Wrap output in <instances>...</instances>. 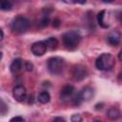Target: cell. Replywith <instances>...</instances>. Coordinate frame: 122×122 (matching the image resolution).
Segmentation results:
<instances>
[{
  "instance_id": "obj_1",
  "label": "cell",
  "mask_w": 122,
  "mask_h": 122,
  "mask_svg": "<svg viewBox=\"0 0 122 122\" xmlns=\"http://www.w3.org/2000/svg\"><path fill=\"white\" fill-rule=\"evenodd\" d=\"M114 65H115L114 57L108 52L100 54L95 61V67L99 71H110L114 67Z\"/></svg>"
},
{
  "instance_id": "obj_2",
  "label": "cell",
  "mask_w": 122,
  "mask_h": 122,
  "mask_svg": "<svg viewBox=\"0 0 122 122\" xmlns=\"http://www.w3.org/2000/svg\"><path fill=\"white\" fill-rule=\"evenodd\" d=\"M29 26H30V22L25 16L17 15L11 20L10 30L13 33L21 34V33H24L29 29Z\"/></svg>"
},
{
  "instance_id": "obj_3",
  "label": "cell",
  "mask_w": 122,
  "mask_h": 122,
  "mask_svg": "<svg viewBox=\"0 0 122 122\" xmlns=\"http://www.w3.org/2000/svg\"><path fill=\"white\" fill-rule=\"evenodd\" d=\"M62 40L67 49L73 50L78 46V44L81 40V36H80L79 32L76 30H69L63 34Z\"/></svg>"
},
{
  "instance_id": "obj_4",
  "label": "cell",
  "mask_w": 122,
  "mask_h": 122,
  "mask_svg": "<svg viewBox=\"0 0 122 122\" xmlns=\"http://www.w3.org/2000/svg\"><path fill=\"white\" fill-rule=\"evenodd\" d=\"M47 67L49 71L53 74V75H59L63 72L64 69H65V61L63 58L58 57V56H54V57H51L48 60L47 63Z\"/></svg>"
},
{
  "instance_id": "obj_5",
  "label": "cell",
  "mask_w": 122,
  "mask_h": 122,
  "mask_svg": "<svg viewBox=\"0 0 122 122\" xmlns=\"http://www.w3.org/2000/svg\"><path fill=\"white\" fill-rule=\"evenodd\" d=\"M94 95V90L92 87H85L82 91L72 98V103L75 106H79L82 102L91 100Z\"/></svg>"
},
{
  "instance_id": "obj_6",
  "label": "cell",
  "mask_w": 122,
  "mask_h": 122,
  "mask_svg": "<svg viewBox=\"0 0 122 122\" xmlns=\"http://www.w3.org/2000/svg\"><path fill=\"white\" fill-rule=\"evenodd\" d=\"M72 76L73 79L76 81H81L83 79H85L88 76V70L86 67L82 66V65H76L72 68Z\"/></svg>"
},
{
  "instance_id": "obj_7",
  "label": "cell",
  "mask_w": 122,
  "mask_h": 122,
  "mask_svg": "<svg viewBox=\"0 0 122 122\" xmlns=\"http://www.w3.org/2000/svg\"><path fill=\"white\" fill-rule=\"evenodd\" d=\"M121 37H122V34L118 30H112L107 34L106 40L109 45L117 46V45H119V43L121 41Z\"/></svg>"
},
{
  "instance_id": "obj_8",
  "label": "cell",
  "mask_w": 122,
  "mask_h": 122,
  "mask_svg": "<svg viewBox=\"0 0 122 122\" xmlns=\"http://www.w3.org/2000/svg\"><path fill=\"white\" fill-rule=\"evenodd\" d=\"M12 95H13L15 100H17L18 102H22L27 97V91H26L24 86L16 85L12 89Z\"/></svg>"
},
{
  "instance_id": "obj_9",
  "label": "cell",
  "mask_w": 122,
  "mask_h": 122,
  "mask_svg": "<svg viewBox=\"0 0 122 122\" xmlns=\"http://www.w3.org/2000/svg\"><path fill=\"white\" fill-rule=\"evenodd\" d=\"M48 48L45 43V41H38L32 44L31 46V52L35 56H42L43 54L46 53Z\"/></svg>"
},
{
  "instance_id": "obj_10",
  "label": "cell",
  "mask_w": 122,
  "mask_h": 122,
  "mask_svg": "<svg viewBox=\"0 0 122 122\" xmlns=\"http://www.w3.org/2000/svg\"><path fill=\"white\" fill-rule=\"evenodd\" d=\"M75 89L71 85H66L62 88L60 92V98L62 101H67V100H72V95L74 94Z\"/></svg>"
},
{
  "instance_id": "obj_11",
  "label": "cell",
  "mask_w": 122,
  "mask_h": 122,
  "mask_svg": "<svg viewBox=\"0 0 122 122\" xmlns=\"http://www.w3.org/2000/svg\"><path fill=\"white\" fill-rule=\"evenodd\" d=\"M22 68H24V62L21 58H15L10 66V70L12 74H17L22 70Z\"/></svg>"
},
{
  "instance_id": "obj_12",
  "label": "cell",
  "mask_w": 122,
  "mask_h": 122,
  "mask_svg": "<svg viewBox=\"0 0 122 122\" xmlns=\"http://www.w3.org/2000/svg\"><path fill=\"white\" fill-rule=\"evenodd\" d=\"M106 16H107V11L105 10H101L98 14H97V21H98V24L104 28V29H107L109 28L110 24H109V21L106 20Z\"/></svg>"
},
{
  "instance_id": "obj_13",
  "label": "cell",
  "mask_w": 122,
  "mask_h": 122,
  "mask_svg": "<svg viewBox=\"0 0 122 122\" xmlns=\"http://www.w3.org/2000/svg\"><path fill=\"white\" fill-rule=\"evenodd\" d=\"M107 115L110 119L112 120H116L120 117V112L116 107H112L109 109V111L107 112Z\"/></svg>"
},
{
  "instance_id": "obj_14",
  "label": "cell",
  "mask_w": 122,
  "mask_h": 122,
  "mask_svg": "<svg viewBox=\"0 0 122 122\" xmlns=\"http://www.w3.org/2000/svg\"><path fill=\"white\" fill-rule=\"evenodd\" d=\"M37 100H38L41 104H47V103H49L50 100H51V95H50V93H49L48 92H46V91L41 92H39V94H38V96H37Z\"/></svg>"
},
{
  "instance_id": "obj_15",
  "label": "cell",
  "mask_w": 122,
  "mask_h": 122,
  "mask_svg": "<svg viewBox=\"0 0 122 122\" xmlns=\"http://www.w3.org/2000/svg\"><path fill=\"white\" fill-rule=\"evenodd\" d=\"M45 43L47 45L48 50H51V51L55 50L57 48V46H58V41H57V39L55 37H50V38H48L47 40H45Z\"/></svg>"
},
{
  "instance_id": "obj_16",
  "label": "cell",
  "mask_w": 122,
  "mask_h": 122,
  "mask_svg": "<svg viewBox=\"0 0 122 122\" xmlns=\"http://www.w3.org/2000/svg\"><path fill=\"white\" fill-rule=\"evenodd\" d=\"M12 5V0H0V8L2 10H10Z\"/></svg>"
},
{
  "instance_id": "obj_17",
  "label": "cell",
  "mask_w": 122,
  "mask_h": 122,
  "mask_svg": "<svg viewBox=\"0 0 122 122\" xmlns=\"http://www.w3.org/2000/svg\"><path fill=\"white\" fill-rule=\"evenodd\" d=\"M49 23H50V17H49V14L46 13V14H44V15L42 16V18L40 19L38 25H39L40 27L44 28V27H47V26L49 25Z\"/></svg>"
},
{
  "instance_id": "obj_18",
  "label": "cell",
  "mask_w": 122,
  "mask_h": 122,
  "mask_svg": "<svg viewBox=\"0 0 122 122\" xmlns=\"http://www.w3.org/2000/svg\"><path fill=\"white\" fill-rule=\"evenodd\" d=\"M24 69L27 71H31L33 70V65L30 62V61H25L24 62Z\"/></svg>"
},
{
  "instance_id": "obj_19",
  "label": "cell",
  "mask_w": 122,
  "mask_h": 122,
  "mask_svg": "<svg viewBox=\"0 0 122 122\" xmlns=\"http://www.w3.org/2000/svg\"><path fill=\"white\" fill-rule=\"evenodd\" d=\"M65 3H68V4H85L86 3V0H64Z\"/></svg>"
},
{
  "instance_id": "obj_20",
  "label": "cell",
  "mask_w": 122,
  "mask_h": 122,
  "mask_svg": "<svg viewBox=\"0 0 122 122\" xmlns=\"http://www.w3.org/2000/svg\"><path fill=\"white\" fill-rule=\"evenodd\" d=\"M71 120L72 122H80V121L82 120V117L80 116V114H72Z\"/></svg>"
},
{
  "instance_id": "obj_21",
  "label": "cell",
  "mask_w": 122,
  "mask_h": 122,
  "mask_svg": "<svg viewBox=\"0 0 122 122\" xmlns=\"http://www.w3.org/2000/svg\"><path fill=\"white\" fill-rule=\"evenodd\" d=\"M60 24H61V22H60V20L59 19H53V21H52V26L54 27V28H58L59 26H60Z\"/></svg>"
},
{
  "instance_id": "obj_22",
  "label": "cell",
  "mask_w": 122,
  "mask_h": 122,
  "mask_svg": "<svg viewBox=\"0 0 122 122\" xmlns=\"http://www.w3.org/2000/svg\"><path fill=\"white\" fill-rule=\"evenodd\" d=\"M10 121V122H13V121H25V119H24L22 116H14V117H12Z\"/></svg>"
},
{
  "instance_id": "obj_23",
  "label": "cell",
  "mask_w": 122,
  "mask_h": 122,
  "mask_svg": "<svg viewBox=\"0 0 122 122\" xmlns=\"http://www.w3.org/2000/svg\"><path fill=\"white\" fill-rule=\"evenodd\" d=\"M6 107H7V106H6V104L4 103V101H3V100H1V112H2V113H5L4 109H5Z\"/></svg>"
},
{
  "instance_id": "obj_24",
  "label": "cell",
  "mask_w": 122,
  "mask_h": 122,
  "mask_svg": "<svg viewBox=\"0 0 122 122\" xmlns=\"http://www.w3.org/2000/svg\"><path fill=\"white\" fill-rule=\"evenodd\" d=\"M54 121H65V119L62 117H56V118H54Z\"/></svg>"
},
{
  "instance_id": "obj_25",
  "label": "cell",
  "mask_w": 122,
  "mask_h": 122,
  "mask_svg": "<svg viewBox=\"0 0 122 122\" xmlns=\"http://www.w3.org/2000/svg\"><path fill=\"white\" fill-rule=\"evenodd\" d=\"M118 58H119V60L122 62V50L120 51V52H119V54H118Z\"/></svg>"
},
{
  "instance_id": "obj_26",
  "label": "cell",
  "mask_w": 122,
  "mask_h": 122,
  "mask_svg": "<svg viewBox=\"0 0 122 122\" xmlns=\"http://www.w3.org/2000/svg\"><path fill=\"white\" fill-rule=\"evenodd\" d=\"M0 32H1V40H2L3 37H4V32H3V30H2V29L0 30Z\"/></svg>"
},
{
  "instance_id": "obj_27",
  "label": "cell",
  "mask_w": 122,
  "mask_h": 122,
  "mask_svg": "<svg viewBox=\"0 0 122 122\" xmlns=\"http://www.w3.org/2000/svg\"><path fill=\"white\" fill-rule=\"evenodd\" d=\"M103 2H105V3H112V1H114V0H102Z\"/></svg>"
},
{
  "instance_id": "obj_28",
  "label": "cell",
  "mask_w": 122,
  "mask_h": 122,
  "mask_svg": "<svg viewBox=\"0 0 122 122\" xmlns=\"http://www.w3.org/2000/svg\"><path fill=\"white\" fill-rule=\"evenodd\" d=\"M119 21L122 23V12L120 13V15H119Z\"/></svg>"
},
{
  "instance_id": "obj_29",
  "label": "cell",
  "mask_w": 122,
  "mask_h": 122,
  "mask_svg": "<svg viewBox=\"0 0 122 122\" xmlns=\"http://www.w3.org/2000/svg\"><path fill=\"white\" fill-rule=\"evenodd\" d=\"M119 76H120V78H122V72H121V74H120Z\"/></svg>"
}]
</instances>
